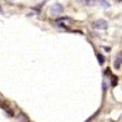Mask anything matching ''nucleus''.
<instances>
[{"label": "nucleus", "instance_id": "f257e3e1", "mask_svg": "<svg viewBox=\"0 0 122 122\" xmlns=\"http://www.w3.org/2000/svg\"><path fill=\"white\" fill-rule=\"evenodd\" d=\"M92 27L94 29H101V30H105L107 28V22L104 19H97L92 24Z\"/></svg>", "mask_w": 122, "mask_h": 122}, {"label": "nucleus", "instance_id": "f03ea898", "mask_svg": "<svg viewBox=\"0 0 122 122\" xmlns=\"http://www.w3.org/2000/svg\"><path fill=\"white\" fill-rule=\"evenodd\" d=\"M63 11H64L63 6H62L61 4H57V2H56V4H54L52 7H51V15L55 16V17H56V16H59L62 12H63Z\"/></svg>", "mask_w": 122, "mask_h": 122}, {"label": "nucleus", "instance_id": "7ed1b4c3", "mask_svg": "<svg viewBox=\"0 0 122 122\" xmlns=\"http://www.w3.org/2000/svg\"><path fill=\"white\" fill-rule=\"evenodd\" d=\"M121 63H122V56L121 55H118V57L115 58L114 61V67L118 70V68H120V66H121Z\"/></svg>", "mask_w": 122, "mask_h": 122}, {"label": "nucleus", "instance_id": "20e7f679", "mask_svg": "<svg viewBox=\"0 0 122 122\" xmlns=\"http://www.w3.org/2000/svg\"><path fill=\"white\" fill-rule=\"evenodd\" d=\"M96 58H97V61H99L100 65L104 64V57H103V55H102V54H97V55H96Z\"/></svg>", "mask_w": 122, "mask_h": 122}, {"label": "nucleus", "instance_id": "39448f33", "mask_svg": "<svg viewBox=\"0 0 122 122\" xmlns=\"http://www.w3.org/2000/svg\"><path fill=\"white\" fill-rule=\"evenodd\" d=\"M118 83V78L115 77V76H112V80H111V85L112 86H115Z\"/></svg>", "mask_w": 122, "mask_h": 122}, {"label": "nucleus", "instance_id": "423d86ee", "mask_svg": "<svg viewBox=\"0 0 122 122\" xmlns=\"http://www.w3.org/2000/svg\"><path fill=\"white\" fill-rule=\"evenodd\" d=\"M100 1H101V5H102V6H104V7H109V6H110V5L107 4L105 0H100Z\"/></svg>", "mask_w": 122, "mask_h": 122}, {"label": "nucleus", "instance_id": "0eeeda50", "mask_svg": "<svg viewBox=\"0 0 122 122\" xmlns=\"http://www.w3.org/2000/svg\"><path fill=\"white\" fill-rule=\"evenodd\" d=\"M1 12H2V8L0 7V14H1Z\"/></svg>", "mask_w": 122, "mask_h": 122}, {"label": "nucleus", "instance_id": "6e6552de", "mask_svg": "<svg viewBox=\"0 0 122 122\" xmlns=\"http://www.w3.org/2000/svg\"><path fill=\"white\" fill-rule=\"evenodd\" d=\"M119 1H120V2H122V0H119Z\"/></svg>", "mask_w": 122, "mask_h": 122}]
</instances>
